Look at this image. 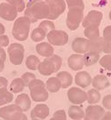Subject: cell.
Segmentation results:
<instances>
[{"label": "cell", "instance_id": "19", "mask_svg": "<svg viewBox=\"0 0 111 120\" xmlns=\"http://www.w3.org/2000/svg\"><path fill=\"white\" fill-rule=\"evenodd\" d=\"M36 50L39 55L45 57V58L51 57L54 52L52 45L48 42H41V43L37 44L36 46Z\"/></svg>", "mask_w": 111, "mask_h": 120}, {"label": "cell", "instance_id": "13", "mask_svg": "<svg viewBox=\"0 0 111 120\" xmlns=\"http://www.w3.org/2000/svg\"><path fill=\"white\" fill-rule=\"evenodd\" d=\"M89 40L85 38H77L72 43V49L76 53L85 54L89 52Z\"/></svg>", "mask_w": 111, "mask_h": 120}, {"label": "cell", "instance_id": "51", "mask_svg": "<svg viewBox=\"0 0 111 120\" xmlns=\"http://www.w3.org/2000/svg\"><path fill=\"white\" fill-rule=\"evenodd\" d=\"M0 120H1V119H0Z\"/></svg>", "mask_w": 111, "mask_h": 120}, {"label": "cell", "instance_id": "22", "mask_svg": "<svg viewBox=\"0 0 111 120\" xmlns=\"http://www.w3.org/2000/svg\"><path fill=\"white\" fill-rule=\"evenodd\" d=\"M57 77L60 81L61 88H68L72 85L73 77L72 75L68 71H60L57 74Z\"/></svg>", "mask_w": 111, "mask_h": 120}, {"label": "cell", "instance_id": "31", "mask_svg": "<svg viewBox=\"0 0 111 120\" xmlns=\"http://www.w3.org/2000/svg\"><path fill=\"white\" fill-rule=\"evenodd\" d=\"M46 33L41 28L37 27L35 30H33V31L31 32L30 38H31V39L34 42H41V41H43L44 39V38L46 37Z\"/></svg>", "mask_w": 111, "mask_h": 120}, {"label": "cell", "instance_id": "27", "mask_svg": "<svg viewBox=\"0 0 111 120\" xmlns=\"http://www.w3.org/2000/svg\"><path fill=\"white\" fill-rule=\"evenodd\" d=\"M83 56H84V63L86 67H90L92 65H94L100 60V54L93 53L91 52H87Z\"/></svg>", "mask_w": 111, "mask_h": 120}, {"label": "cell", "instance_id": "12", "mask_svg": "<svg viewBox=\"0 0 111 120\" xmlns=\"http://www.w3.org/2000/svg\"><path fill=\"white\" fill-rule=\"evenodd\" d=\"M102 17L103 15L101 12L97 11V10L90 11L85 17H84V20L82 22V25L84 28H86V27L91 25L100 26L101 23V21H102Z\"/></svg>", "mask_w": 111, "mask_h": 120}, {"label": "cell", "instance_id": "30", "mask_svg": "<svg viewBox=\"0 0 111 120\" xmlns=\"http://www.w3.org/2000/svg\"><path fill=\"white\" fill-rule=\"evenodd\" d=\"M13 100V93L9 92L7 89L0 90V106L8 104Z\"/></svg>", "mask_w": 111, "mask_h": 120}, {"label": "cell", "instance_id": "8", "mask_svg": "<svg viewBox=\"0 0 111 120\" xmlns=\"http://www.w3.org/2000/svg\"><path fill=\"white\" fill-rule=\"evenodd\" d=\"M48 43L52 45L62 46L65 45L68 41V35L64 30H53L46 35Z\"/></svg>", "mask_w": 111, "mask_h": 120}, {"label": "cell", "instance_id": "17", "mask_svg": "<svg viewBox=\"0 0 111 120\" xmlns=\"http://www.w3.org/2000/svg\"><path fill=\"white\" fill-rule=\"evenodd\" d=\"M37 70L43 76H50L52 73L56 72L55 66L48 58H46L44 60L39 63Z\"/></svg>", "mask_w": 111, "mask_h": 120}, {"label": "cell", "instance_id": "43", "mask_svg": "<svg viewBox=\"0 0 111 120\" xmlns=\"http://www.w3.org/2000/svg\"><path fill=\"white\" fill-rule=\"evenodd\" d=\"M8 86V81L4 77H0V90L6 89Z\"/></svg>", "mask_w": 111, "mask_h": 120}, {"label": "cell", "instance_id": "41", "mask_svg": "<svg viewBox=\"0 0 111 120\" xmlns=\"http://www.w3.org/2000/svg\"><path fill=\"white\" fill-rule=\"evenodd\" d=\"M9 45V38L6 35L0 36V47H6Z\"/></svg>", "mask_w": 111, "mask_h": 120}, {"label": "cell", "instance_id": "18", "mask_svg": "<svg viewBox=\"0 0 111 120\" xmlns=\"http://www.w3.org/2000/svg\"><path fill=\"white\" fill-rule=\"evenodd\" d=\"M92 84L94 88L97 89L98 91L104 90L110 86V82L108 80V78L104 75L95 76L92 80Z\"/></svg>", "mask_w": 111, "mask_h": 120}, {"label": "cell", "instance_id": "26", "mask_svg": "<svg viewBox=\"0 0 111 120\" xmlns=\"http://www.w3.org/2000/svg\"><path fill=\"white\" fill-rule=\"evenodd\" d=\"M86 94H87V101L90 105H94V104L98 103L101 98L100 91H98L95 88L90 89Z\"/></svg>", "mask_w": 111, "mask_h": 120}, {"label": "cell", "instance_id": "42", "mask_svg": "<svg viewBox=\"0 0 111 120\" xmlns=\"http://www.w3.org/2000/svg\"><path fill=\"white\" fill-rule=\"evenodd\" d=\"M103 38L107 40H111V25L107 26L103 30Z\"/></svg>", "mask_w": 111, "mask_h": 120}, {"label": "cell", "instance_id": "49", "mask_svg": "<svg viewBox=\"0 0 111 120\" xmlns=\"http://www.w3.org/2000/svg\"><path fill=\"white\" fill-rule=\"evenodd\" d=\"M109 19H110V21H111V10H110V12H109Z\"/></svg>", "mask_w": 111, "mask_h": 120}, {"label": "cell", "instance_id": "44", "mask_svg": "<svg viewBox=\"0 0 111 120\" xmlns=\"http://www.w3.org/2000/svg\"><path fill=\"white\" fill-rule=\"evenodd\" d=\"M0 60L3 61L6 60V52L2 47H0Z\"/></svg>", "mask_w": 111, "mask_h": 120}, {"label": "cell", "instance_id": "48", "mask_svg": "<svg viewBox=\"0 0 111 120\" xmlns=\"http://www.w3.org/2000/svg\"><path fill=\"white\" fill-rule=\"evenodd\" d=\"M18 120H28V117H27V116L23 113V114L22 115V116H21Z\"/></svg>", "mask_w": 111, "mask_h": 120}, {"label": "cell", "instance_id": "3", "mask_svg": "<svg viewBox=\"0 0 111 120\" xmlns=\"http://www.w3.org/2000/svg\"><path fill=\"white\" fill-rule=\"evenodd\" d=\"M30 91V97L37 102H43L48 99V91L45 84L40 79H35L29 86Z\"/></svg>", "mask_w": 111, "mask_h": 120}, {"label": "cell", "instance_id": "32", "mask_svg": "<svg viewBox=\"0 0 111 120\" xmlns=\"http://www.w3.org/2000/svg\"><path fill=\"white\" fill-rule=\"evenodd\" d=\"M66 4L68 9L78 8L81 10H85V3L84 0H66Z\"/></svg>", "mask_w": 111, "mask_h": 120}, {"label": "cell", "instance_id": "16", "mask_svg": "<svg viewBox=\"0 0 111 120\" xmlns=\"http://www.w3.org/2000/svg\"><path fill=\"white\" fill-rule=\"evenodd\" d=\"M92 77L87 71H78L75 76L76 85L82 88L88 87L92 84Z\"/></svg>", "mask_w": 111, "mask_h": 120}, {"label": "cell", "instance_id": "1", "mask_svg": "<svg viewBox=\"0 0 111 120\" xmlns=\"http://www.w3.org/2000/svg\"><path fill=\"white\" fill-rule=\"evenodd\" d=\"M49 8L44 0H32L28 3L26 6L24 16L30 21V22H36L39 20L48 19Z\"/></svg>", "mask_w": 111, "mask_h": 120}, {"label": "cell", "instance_id": "15", "mask_svg": "<svg viewBox=\"0 0 111 120\" xmlns=\"http://www.w3.org/2000/svg\"><path fill=\"white\" fill-rule=\"evenodd\" d=\"M68 67L74 71L81 70L85 66L84 56L82 54H78V53L71 54L68 59Z\"/></svg>", "mask_w": 111, "mask_h": 120}, {"label": "cell", "instance_id": "21", "mask_svg": "<svg viewBox=\"0 0 111 120\" xmlns=\"http://www.w3.org/2000/svg\"><path fill=\"white\" fill-rule=\"evenodd\" d=\"M68 114L69 117L73 120H82L85 116V113L84 109L80 106L77 105H72L68 109Z\"/></svg>", "mask_w": 111, "mask_h": 120}, {"label": "cell", "instance_id": "45", "mask_svg": "<svg viewBox=\"0 0 111 120\" xmlns=\"http://www.w3.org/2000/svg\"><path fill=\"white\" fill-rule=\"evenodd\" d=\"M100 120H111V112L107 111L104 113V115L102 116V117L100 118Z\"/></svg>", "mask_w": 111, "mask_h": 120}, {"label": "cell", "instance_id": "35", "mask_svg": "<svg viewBox=\"0 0 111 120\" xmlns=\"http://www.w3.org/2000/svg\"><path fill=\"white\" fill-rule=\"evenodd\" d=\"M100 65L107 70L111 71V54H105L100 60Z\"/></svg>", "mask_w": 111, "mask_h": 120}, {"label": "cell", "instance_id": "23", "mask_svg": "<svg viewBox=\"0 0 111 120\" xmlns=\"http://www.w3.org/2000/svg\"><path fill=\"white\" fill-rule=\"evenodd\" d=\"M89 52L100 54L103 52V38L100 37L93 40H89Z\"/></svg>", "mask_w": 111, "mask_h": 120}, {"label": "cell", "instance_id": "11", "mask_svg": "<svg viewBox=\"0 0 111 120\" xmlns=\"http://www.w3.org/2000/svg\"><path fill=\"white\" fill-rule=\"evenodd\" d=\"M17 15V10L10 4L6 2H3L0 4V18L8 22H12L16 19Z\"/></svg>", "mask_w": 111, "mask_h": 120}, {"label": "cell", "instance_id": "39", "mask_svg": "<svg viewBox=\"0 0 111 120\" xmlns=\"http://www.w3.org/2000/svg\"><path fill=\"white\" fill-rule=\"evenodd\" d=\"M103 52H105L106 54H111V40L105 39L104 38H103Z\"/></svg>", "mask_w": 111, "mask_h": 120}, {"label": "cell", "instance_id": "25", "mask_svg": "<svg viewBox=\"0 0 111 120\" xmlns=\"http://www.w3.org/2000/svg\"><path fill=\"white\" fill-rule=\"evenodd\" d=\"M84 34L88 40H93L100 38V29L99 26L91 25L85 28Z\"/></svg>", "mask_w": 111, "mask_h": 120}, {"label": "cell", "instance_id": "38", "mask_svg": "<svg viewBox=\"0 0 111 120\" xmlns=\"http://www.w3.org/2000/svg\"><path fill=\"white\" fill-rule=\"evenodd\" d=\"M50 120H67L66 112L63 109H59L54 112L53 116Z\"/></svg>", "mask_w": 111, "mask_h": 120}, {"label": "cell", "instance_id": "47", "mask_svg": "<svg viewBox=\"0 0 111 120\" xmlns=\"http://www.w3.org/2000/svg\"><path fill=\"white\" fill-rule=\"evenodd\" d=\"M4 69V61L0 60V72H2Z\"/></svg>", "mask_w": 111, "mask_h": 120}, {"label": "cell", "instance_id": "2", "mask_svg": "<svg viewBox=\"0 0 111 120\" xmlns=\"http://www.w3.org/2000/svg\"><path fill=\"white\" fill-rule=\"evenodd\" d=\"M30 24L31 22L27 17H19L13 24L12 30L13 37L18 41H25L29 38Z\"/></svg>", "mask_w": 111, "mask_h": 120}, {"label": "cell", "instance_id": "14", "mask_svg": "<svg viewBox=\"0 0 111 120\" xmlns=\"http://www.w3.org/2000/svg\"><path fill=\"white\" fill-rule=\"evenodd\" d=\"M50 114V109L49 107L46 104H38L32 109V111L30 113L31 118H37V119L43 120L44 118H46L47 116Z\"/></svg>", "mask_w": 111, "mask_h": 120}, {"label": "cell", "instance_id": "10", "mask_svg": "<svg viewBox=\"0 0 111 120\" xmlns=\"http://www.w3.org/2000/svg\"><path fill=\"white\" fill-rule=\"evenodd\" d=\"M105 112V109L102 106L97 104L90 105L86 108L85 112V116L84 117V120H100Z\"/></svg>", "mask_w": 111, "mask_h": 120}, {"label": "cell", "instance_id": "6", "mask_svg": "<svg viewBox=\"0 0 111 120\" xmlns=\"http://www.w3.org/2000/svg\"><path fill=\"white\" fill-rule=\"evenodd\" d=\"M8 55L10 61L13 65H20L24 59V46L19 43H13L8 47Z\"/></svg>", "mask_w": 111, "mask_h": 120}, {"label": "cell", "instance_id": "5", "mask_svg": "<svg viewBox=\"0 0 111 120\" xmlns=\"http://www.w3.org/2000/svg\"><path fill=\"white\" fill-rule=\"evenodd\" d=\"M49 8V15L47 20H55L59 18L61 13H64L67 4L64 0H44Z\"/></svg>", "mask_w": 111, "mask_h": 120}, {"label": "cell", "instance_id": "33", "mask_svg": "<svg viewBox=\"0 0 111 120\" xmlns=\"http://www.w3.org/2000/svg\"><path fill=\"white\" fill-rule=\"evenodd\" d=\"M6 3H8L12 6H13L17 10L18 13L24 11V9L26 8L24 0H6Z\"/></svg>", "mask_w": 111, "mask_h": 120}, {"label": "cell", "instance_id": "40", "mask_svg": "<svg viewBox=\"0 0 111 120\" xmlns=\"http://www.w3.org/2000/svg\"><path fill=\"white\" fill-rule=\"evenodd\" d=\"M102 105L107 110H111V94L106 95L102 99Z\"/></svg>", "mask_w": 111, "mask_h": 120}, {"label": "cell", "instance_id": "34", "mask_svg": "<svg viewBox=\"0 0 111 120\" xmlns=\"http://www.w3.org/2000/svg\"><path fill=\"white\" fill-rule=\"evenodd\" d=\"M38 27L39 28H41L46 34H48V33H49L50 31H52V30H55V25H54V23L52 22V21H50V20L43 21V22L39 24Z\"/></svg>", "mask_w": 111, "mask_h": 120}, {"label": "cell", "instance_id": "37", "mask_svg": "<svg viewBox=\"0 0 111 120\" xmlns=\"http://www.w3.org/2000/svg\"><path fill=\"white\" fill-rule=\"evenodd\" d=\"M21 78H22L23 83H24V86L29 87L30 83L33 81V80L36 79V76H35L33 73H31V72H26L22 75Z\"/></svg>", "mask_w": 111, "mask_h": 120}, {"label": "cell", "instance_id": "46", "mask_svg": "<svg viewBox=\"0 0 111 120\" xmlns=\"http://www.w3.org/2000/svg\"><path fill=\"white\" fill-rule=\"evenodd\" d=\"M4 32H5V28H4V26L2 23H0V36L4 35Z\"/></svg>", "mask_w": 111, "mask_h": 120}, {"label": "cell", "instance_id": "28", "mask_svg": "<svg viewBox=\"0 0 111 120\" xmlns=\"http://www.w3.org/2000/svg\"><path fill=\"white\" fill-rule=\"evenodd\" d=\"M24 83L22 81V79L21 77H17V78H14L11 85H10V91L13 93V94H18V93H21L24 89Z\"/></svg>", "mask_w": 111, "mask_h": 120}, {"label": "cell", "instance_id": "20", "mask_svg": "<svg viewBox=\"0 0 111 120\" xmlns=\"http://www.w3.org/2000/svg\"><path fill=\"white\" fill-rule=\"evenodd\" d=\"M15 104L22 109V111H28L31 106V100L27 94H22L16 97Z\"/></svg>", "mask_w": 111, "mask_h": 120}, {"label": "cell", "instance_id": "29", "mask_svg": "<svg viewBox=\"0 0 111 120\" xmlns=\"http://www.w3.org/2000/svg\"><path fill=\"white\" fill-rule=\"evenodd\" d=\"M40 62L41 61L37 56L31 54V55L28 56L26 59V67L30 70H36V69H37V67Z\"/></svg>", "mask_w": 111, "mask_h": 120}, {"label": "cell", "instance_id": "36", "mask_svg": "<svg viewBox=\"0 0 111 120\" xmlns=\"http://www.w3.org/2000/svg\"><path fill=\"white\" fill-rule=\"evenodd\" d=\"M48 59L54 64L55 69H56V72H57L58 70H60V67H61V65H62V58H61L60 55L52 54L51 57H48Z\"/></svg>", "mask_w": 111, "mask_h": 120}, {"label": "cell", "instance_id": "24", "mask_svg": "<svg viewBox=\"0 0 111 120\" xmlns=\"http://www.w3.org/2000/svg\"><path fill=\"white\" fill-rule=\"evenodd\" d=\"M45 87L50 93H57L61 88V84L57 77H50L45 83Z\"/></svg>", "mask_w": 111, "mask_h": 120}, {"label": "cell", "instance_id": "50", "mask_svg": "<svg viewBox=\"0 0 111 120\" xmlns=\"http://www.w3.org/2000/svg\"><path fill=\"white\" fill-rule=\"evenodd\" d=\"M32 120H40V119H37V118H33Z\"/></svg>", "mask_w": 111, "mask_h": 120}, {"label": "cell", "instance_id": "7", "mask_svg": "<svg viewBox=\"0 0 111 120\" xmlns=\"http://www.w3.org/2000/svg\"><path fill=\"white\" fill-rule=\"evenodd\" d=\"M23 111L16 104H11L0 108V117L3 120H18Z\"/></svg>", "mask_w": 111, "mask_h": 120}, {"label": "cell", "instance_id": "9", "mask_svg": "<svg viewBox=\"0 0 111 120\" xmlns=\"http://www.w3.org/2000/svg\"><path fill=\"white\" fill-rule=\"evenodd\" d=\"M67 95L68 101L74 105H79L87 101V94L79 87H71Z\"/></svg>", "mask_w": 111, "mask_h": 120}, {"label": "cell", "instance_id": "4", "mask_svg": "<svg viewBox=\"0 0 111 120\" xmlns=\"http://www.w3.org/2000/svg\"><path fill=\"white\" fill-rule=\"evenodd\" d=\"M84 20V11L78 8L68 9L67 19H66V25L68 30L74 31L78 29L79 25Z\"/></svg>", "mask_w": 111, "mask_h": 120}]
</instances>
